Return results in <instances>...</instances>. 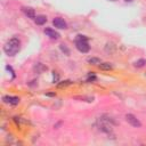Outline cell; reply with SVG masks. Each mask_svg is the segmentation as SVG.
Segmentation results:
<instances>
[{
  "label": "cell",
  "mask_w": 146,
  "mask_h": 146,
  "mask_svg": "<svg viewBox=\"0 0 146 146\" xmlns=\"http://www.w3.org/2000/svg\"><path fill=\"white\" fill-rule=\"evenodd\" d=\"M21 49V42L17 38H13L8 40L3 46V51L8 56H15Z\"/></svg>",
  "instance_id": "cell-1"
},
{
  "label": "cell",
  "mask_w": 146,
  "mask_h": 146,
  "mask_svg": "<svg viewBox=\"0 0 146 146\" xmlns=\"http://www.w3.org/2000/svg\"><path fill=\"white\" fill-rule=\"evenodd\" d=\"M75 47L81 52H88L90 49V47L87 42V38L84 35H78L76 41H75Z\"/></svg>",
  "instance_id": "cell-2"
},
{
  "label": "cell",
  "mask_w": 146,
  "mask_h": 146,
  "mask_svg": "<svg viewBox=\"0 0 146 146\" xmlns=\"http://www.w3.org/2000/svg\"><path fill=\"white\" fill-rule=\"evenodd\" d=\"M125 120H127V122L130 123L132 127H136V128L141 127L140 121H139L135 115H132V114H127V115H125Z\"/></svg>",
  "instance_id": "cell-3"
},
{
  "label": "cell",
  "mask_w": 146,
  "mask_h": 146,
  "mask_svg": "<svg viewBox=\"0 0 146 146\" xmlns=\"http://www.w3.org/2000/svg\"><path fill=\"white\" fill-rule=\"evenodd\" d=\"M52 24H54L55 27H57V29H66V26H67L66 22H65L63 18H60V17H56V18H54Z\"/></svg>",
  "instance_id": "cell-4"
},
{
  "label": "cell",
  "mask_w": 146,
  "mask_h": 146,
  "mask_svg": "<svg viewBox=\"0 0 146 146\" xmlns=\"http://www.w3.org/2000/svg\"><path fill=\"white\" fill-rule=\"evenodd\" d=\"M44 34L47 35V36H49L50 39H55V40H57L58 38H59V33L58 32H56L55 30H52V29H44Z\"/></svg>",
  "instance_id": "cell-5"
},
{
  "label": "cell",
  "mask_w": 146,
  "mask_h": 146,
  "mask_svg": "<svg viewBox=\"0 0 146 146\" xmlns=\"http://www.w3.org/2000/svg\"><path fill=\"white\" fill-rule=\"evenodd\" d=\"M2 99H3L5 103L11 104V105H17L19 103V98L18 97H14V96H5Z\"/></svg>",
  "instance_id": "cell-6"
},
{
  "label": "cell",
  "mask_w": 146,
  "mask_h": 146,
  "mask_svg": "<svg viewBox=\"0 0 146 146\" xmlns=\"http://www.w3.org/2000/svg\"><path fill=\"white\" fill-rule=\"evenodd\" d=\"M22 10H23V13H24L29 18H35V11H34L33 8H31V7H23Z\"/></svg>",
  "instance_id": "cell-7"
},
{
  "label": "cell",
  "mask_w": 146,
  "mask_h": 146,
  "mask_svg": "<svg viewBox=\"0 0 146 146\" xmlns=\"http://www.w3.org/2000/svg\"><path fill=\"white\" fill-rule=\"evenodd\" d=\"M34 21H35V23L38 25H42V24H44L47 22V17L44 15H38V16H35Z\"/></svg>",
  "instance_id": "cell-8"
},
{
  "label": "cell",
  "mask_w": 146,
  "mask_h": 146,
  "mask_svg": "<svg viewBox=\"0 0 146 146\" xmlns=\"http://www.w3.org/2000/svg\"><path fill=\"white\" fill-rule=\"evenodd\" d=\"M34 70H35L38 73H41V72H43V71L47 70V66H44V65L41 64V63H38V64L34 66Z\"/></svg>",
  "instance_id": "cell-9"
},
{
  "label": "cell",
  "mask_w": 146,
  "mask_h": 146,
  "mask_svg": "<svg viewBox=\"0 0 146 146\" xmlns=\"http://www.w3.org/2000/svg\"><path fill=\"white\" fill-rule=\"evenodd\" d=\"M114 50H115V46L112 42H107L105 46V51L106 52H113Z\"/></svg>",
  "instance_id": "cell-10"
},
{
  "label": "cell",
  "mask_w": 146,
  "mask_h": 146,
  "mask_svg": "<svg viewBox=\"0 0 146 146\" xmlns=\"http://www.w3.org/2000/svg\"><path fill=\"white\" fill-rule=\"evenodd\" d=\"M99 67H100L102 70H105V71H108V70H112V68H113V66H112L110 63H100V64H99Z\"/></svg>",
  "instance_id": "cell-11"
},
{
  "label": "cell",
  "mask_w": 146,
  "mask_h": 146,
  "mask_svg": "<svg viewBox=\"0 0 146 146\" xmlns=\"http://www.w3.org/2000/svg\"><path fill=\"white\" fill-rule=\"evenodd\" d=\"M88 63L94 64V65H99L100 64V59L96 58V57H91V58H88Z\"/></svg>",
  "instance_id": "cell-12"
},
{
  "label": "cell",
  "mask_w": 146,
  "mask_h": 146,
  "mask_svg": "<svg viewBox=\"0 0 146 146\" xmlns=\"http://www.w3.org/2000/svg\"><path fill=\"white\" fill-rule=\"evenodd\" d=\"M145 64H146V60L145 59H138V60L135 62V66L136 67H143Z\"/></svg>",
  "instance_id": "cell-13"
},
{
  "label": "cell",
  "mask_w": 146,
  "mask_h": 146,
  "mask_svg": "<svg viewBox=\"0 0 146 146\" xmlns=\"http://www.w3.org/2000/svg\"><path fill=\"white\" fill-rule=\"evenodd\" d=\"M71 83H72V82H71L70 80H66V81H62V82H60V83H58L57 86H58L59 88H63V87H66V86H70Z\"/></svg>",
  "instance_id": "cell-14"
},
{
  "label": "cell",
  "mask_w": 146,
  "mask_h": 146,
  "mask_svg": "<svg viewBox=\"0 0 146 146\" xmlns=\"http://www.w3.org/2000/svg\"><path fill=\"white\" fill-rule=\"evenodd\" d=\"M60 49H62V51H64L66 55H68V54H70V50L66 48V46H65V44H60Z\"/></svg>",
  "instance_id": "cell-15"
},
{
  "label": "cell",
  "mask_w": 146,
  "mask_h": 146,
  "mask_svg": "<svg viewBox=\"0 0 146 146\" xmlns=\"http://www.w3.org/2000/svg\"><path fill=\"white\" fill-rule=\"evenodd\" d=\"M124 1H125V2H132L133 0H124Z\"/></svg>",
  "instance_id": "cell-16"
},
{
  "label": "cell",
  "mask_w": 146,
  "mask_h": 146,
  "mask_svg": "<svg viewBox=\"0 0 146 146\" xmlns=\"http://www.w3.org/2000/svg\"><path fill=\"white\" fill-rule=\"evenodd\" d=\"M110 1H116V0H110Z\"/></svg>",
  "instance_id": "cell-17"
}]
</instances>
